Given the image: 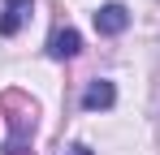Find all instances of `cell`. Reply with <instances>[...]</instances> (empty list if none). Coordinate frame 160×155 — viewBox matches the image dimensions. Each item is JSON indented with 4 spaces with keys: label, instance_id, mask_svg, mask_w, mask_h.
Returning <instances> with one entry per match:
<instances>
[{
    "label": "cell",
    "instance_id": "3957f363",
    "mask_svg": "<svg viewBox=\"0 0 160 155\" xmlns=\"http://www.w3.org/2000/svg\"><path fill=\"white\" fill-rule=\"evenodd\" d=\"M112 103H117V86H112L108 78H95V82L82 91V108H87V112H108Z\"/></svg>",
    "mask_w": 160,
    "mask_h": 155
},
{
    "label": "cell",
    "instance_id": "8992f818",
    "mask_svg": "<svg viewBox=\"0 0 160 155\" xmlns=\"http://www.w3.org/2000/svg\"><path fill=\"white\" fill-rule=\"evenodd\" d=\"M65 155H95V151H91V147H82V142H78V147H69Z\"/></svg>",
    "mask_w": 160,
    "mask_h": 155
},
{
    "label": "cell",
    "instance_id": "6da1fadb",
    "mask_svg": "<svg viewBox=\"0 0 160 155\" xmlns=\"http://www.w3.org/2000/svg\"><path fill=\"white\" fill-rule=\"evenodd\" d=\"M0 116L9 125L4 138V155H35L30 138H35V99H26V91H4L0 95Z\"/></svg>",
    "mask_w": 160,
    "mask_h": 155
},
{
    "label": "cell",
    "instance_id": "7a4b0ae2",
    "mask_svg": "<svg viewBox=\"0 0 160 155\" xmlns=\"http://www.w3.org/2000/svg\"><path fill=\"white\" fill-rule=\"evenodd\" d=\"M30 13H35V0H4V4H0V35H4V39L18 35V30L30 22Z\"/></svg>",
    "mask_w": 160,
    "mask_h": 155
},
{
    "label": "cell",
    "instance_id": "277c9868",
    "mask_svg": "<svg viewBox=\"0 0 160 155\" xmlns=\"http://www.w3.org/2000/svg\"><path fill=\"white\" fill-rule=\"evenodd\" d=\"M78 52H82V35L74 26L52 30V39H48V56H52V60H69V56H78Z\"/></svg>",
    "mask_w": 160,
    "mask_h": 155
},
{
    "label": "cell",
    "instance_id": "5b68a950",
    "mask_svg": "<svg viewBox=\"0 0 160 155\" xmlns=\"http://www.w3.org/2000/svg\"><path fill=\"white\" fill-rule=\"evenodd\" d=\"M130 26V9L126 4H104L100 13H95V30L100 35H121Z\"/></svg>",
    "mask_w": 160,
    "mask_h": 155
}]
</instances>
